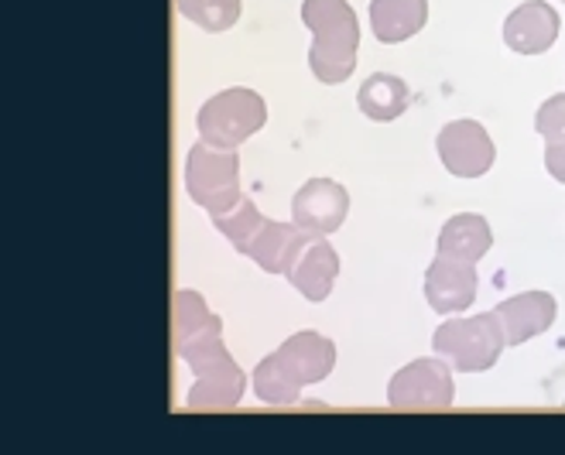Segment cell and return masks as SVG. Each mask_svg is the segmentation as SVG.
<instances>
[{
    "mask_svg": "<svg viewBox=\"0 0 565 455\" xmlns=\"http://www.w3.org/2000/svg\"><path fill=\"white\" fill-rule=\"evenodd\" d=\"M172 349L195 373V383L189 387V411H230L241 404L247 377L223 343V318L213 315L192 288L175 291Z\"/></svg>",
    "mask_w": 565,
    "mask_h": 455,
    "instance_id": "obj_1",
    "label": "cell"
},
{
    "mask_svg": "<svg viewBox=\"0 0 565 455\" xmlns=\"http://www.w3.org/2000/svg\"><path fill=\"white\" fill-rule=\"evenodd\" d=\"M302 24L312 31V76L326 86L347 83L360 55V24L353 8L347 0H302Z\"/></svg>",
    "mask_w": 565,
    "mask_h": 455,
    "instance_id": "obj_3",
    "label": "cell"
},
{
    "mask_svg": "<svg viewBox=\"0 0 565 455\" xmlns=\"http://www.w3.org/2000/svg\"><path fill=\"white\" fill-rule=\"evenodd\" d=\"M179 11L192 24L210 31V35H220V31H230L237 24L241 0H179Z\"/></svg>",
    "mask_w": 565,
    "mask_h": 455,
    "instance_id": "obj_19",
    "label": "cell"
},
{
    "mask_svg": "<svg viewBox=\"0 0 565 455\" xmlns=\"http://www.w3.org/2000/svg\"><path fill=\"white\" fill-rule=\"evenodd\" d=\"M264 120H268V107H264V100L254 89H244V86L216 93L195 117L203 141L220 144V148H241L264 127Z\"/></svg>",
    "mask_w": 565,
    "mask_h": 455,
    "instance_id": "obj_6",
    "label": "cell"
},
{
    "mask_svg": "<svg viewBox=\"0 0 565 455\" xmlns=\"http://www.w3.org/2000/svg\"><path fill=\"white\" fill-rule=\"evenodd\" d=\"M477 268L467 264V260H452V257H439L428 264L425 271V302L436 315H456L467 312L477 302Z\"/></svg>",
    "mask_w": 565,
    "mask_h": 455,
    "instance_id": "obj_10",
    "label": "cell"
},
{
    "mask_svg": "<svg viewBox=\"0 0 565 455\" xmlns=\"http://www.w3.org/2000/svg\"><path fill=\"white\" fill-rule=\"evenodd\" d=\"M436 151H439V161L446 165V172L456 178H483L493 169V158H497L493 138L477 120L446 123L436 138Z\"/></svg>",
    "mask_w": 565,
    "mask_h": 455,
    "instance_id": "obj_8",
    "label": "cell"
},
{
    "mask_svg": "<svg viewBox=\"0 0 565 455\" xmlns=\"http://www.w3.org/2000/svg\"><path fill=\"white\" fill-rule=\"evenodd\" d=\"M431 349H436L452 370L483 373L501 360L508 339L497 315L480 312L470 318H446L436 329V336H431Z\"/></svg>",
    "mask_w": 565,
    "mask_h": 455,
    "instance_id": "obj_4",
    "label": "cell"
},
{
    "mask_svg": "<svg viewBox=\"0 0 565 455\" xmlns=\"http://www.w3.org/2000/svg\"><path fill=\"white\" fill-rule=\"evenodd\" d=\"M337 274H340V253L329 247V240L316 237L302 253H298V260L288 268L285 278L302 299L326 302L332 284H337Z\"/></svg>",
    "mask_w": 565,
    "mask_h": 455,
    "instance_id": "obj_14",
    "label": "cell"
},
{
    "mask_svg": "<svg viewBox=\"0 0 565 455\" xmlns=\"http://www.w3.org/2000/svg\"><path fill=\"white\" fill-rule=\"evenodd\" d=\"M562 4H565V0H562Z\"/></svg>",
    "mask_w": 565,
    "mask_h": 455,
    "instance_id": "obj_22",
    "label": "cell"
},
{
    "mask_svg": "<svg viewBox=\"0 0 565 455\" xmlns=\"http://www.w3.org/2000/svg\"><path fill=\"white\" fill-rule=\"evenodd\" d=\"M558 11L548 0H524L504 21V45L518 55H542L558 39Z\"/></svg>",
    "mask_w": 565,
    "mask_h": 455,
    "instance_id": "obj_11",
    "label": "cell"
},
{
    "mask_svg": "<svg viewBox=\"0 0 565 455\" xmlns=\"http://www.w3.org/2000/svg\"><path fill=\"white\" fill-rule=\"evenodd\" d=\"M412 104V89L402 76H391V73H374L371 79L360 83L356 93V107L363 117H371L377 123L397 120Z\"/></svg>",
    "mask_w": 565,
    "mask_h": 455,
    "instance_id": "obj_17",
    "label": "cell"
},
{
    "mask_svg": "<svg viewBox=\"0 0 565 455\" xmlns=\"http://www.w3.org/2000/svg\"><path fill=\"white\" fill-rule=\"evenodd\" d=\"M350 213V192L332 178H312L295 192L291 219L316 237L337 234Z\"/></svg>",
    "mask_w": 565,
    "mask_h": 455,
    "instance_id": "obj_9",
    "label": "cell"
},
{
    "mask_svg": "<svg viewBox=\"0 0 565 455\" xmlns=\"http://www.w3.org/2000/svg\"><path fill=\"white\" fill-rule=\"evenodd\" d=\"M213 226L216 230L230 240V247L247 253L254 237L260 234V226H264V216L260 209L254 206V199H247V195H241V199L230 206V209H220V213H210Z\"/></svg>",
    "mask_w": 565,
    "mask_h": 455,
    "instance_id": "obj_18",
    "label": "cell"
},
{
    "mask_svg": "<svg viewBox=\"0 0 565 455\" xmlns=\"http://www.w3.org/2000/svg\"><path fill=\"white\" fill-rule=\"evenodd\" d=\"M428 21V0H374L371 28L374 39L384 45L408 42Z\"/></svg>",
    "mask_w": 565,
    "mask_h": 455,
    "instance_id": "obj_15",
    "label": "cell"
},
{
    "mask_svg": "<svg viewBox=\"0 0 565 455\" xmlns=\"http://www.w3.org/2000/svg\"><path fill=\"white\" fill-rule=\"evenodd\" d=\"M545 169L555 182L565 185V141H552L545 144Z\"/></svg>",
    "mask_w": 565,
    "mask_h": 455,
    "instance_id": "obj_21",
    "label": "cell"
},
{
    "mask_svg": "<svg viewBox=\"0 0 565 455\" xmlns=\"http://www.w3.org/2000/svg\"><path fill=\"white\" fill-rule=\"evenodd\" d=\"M332 367H337V346H332V339L312 329L295 333L254 367V394L271 408H288L298 401L302 387L326 380Z\"/></svg>",
    "mask_w": 565,
    "mask_h": 455,
    "instance_id": "obj_2",
    "label": "cell"
},
{
    "mask_svg": "<svg viewBox=\"0 0 565 455\" xmlns=\"http://www.w3.org/2000/svg\"><path fill=\"white\" fill-rule=\"evenodd\" d=\"M535 130L545 138V144L552 141H565V93H555L552 100H545L535 113Z\"/></svg>",
    "mask_w": 565,
    "mask_h": 455,
    "instance_id": "obj_20",
    "label": "cell"
},
{
    "mask_svg": "<svg viewBox=\"0 0 565 455\" xmlns=\"http://www.w3.org/2000/svg\"><path fill=\"white\" fill-rule=\"evenodd\" d=\"M497 322H501L508 346H521L527 339H535L542 333H548L555 325L558 305L548 291H524V295L504 299L493 308Z\"/></svg>",
    "mask_w": 565,
    "mask_h": 455,
    "instance_id": "obj_12",
    "label": "cell"
},
{
    "mask_svg": "<svg viewBox=\"0 0 565 455\" xmlns=\"http://www.w3.org/2000/svg\"><path fill=\"white\" fill-rule=\"evenodd\" d=\"M185 192L210 213L230 209L241 199V158L234 148L195 141L185 158Z\"/></svg>",
    "mask_w": 565,
    "mask_h": 455,
    "instance_id": "obj_5",
    "label": "cell"
},
{
    "mask_svg": "<svg viewBox=\"0 0 565 455\" xmlns=\"http://www.w3.org/2000/svg\"><path fill=\"white\" fill-rule=\"evenodd\" d=\"M452 398H456L452 373L439 353L412 360L387 383V404L394 411H446Z\"/></svg>",
    "mask_w": 565,
    "mask_h": 455,
    "instance_id": "obj_7",
    "label": "cell"
},
{
    "mask_svg": "<svg viewBox=\"0 0 565 455\" xmlns=\"http://www.w3.org/2000/svg\"><path fill=\"white\" fill-rule=\"evenodd\" d=\"M316 240V234L302 230L298 223H278V219H264L260 234L254 237L247 257L260 271L268 274H288V268L298 260L309 243Z\"/></svg>",
    "mask_w": 565,
    "mask_h": 455,
    "instance_id": "obj_13",
    "label": "cell"
},
{
    "mask_svg": "<svg viewBox=\"0 0 565 455\" xmlns=\"http://www.w3.org/2000/svg\"><path fill=\"white\" fill-rule=\"evenodd\" d=\"M493 247V234L490 223L477 213H459L452 216L443 234L436 240V253L439 257H452V260H467V264H477V260Z\"/></svg>",
    "mask_w": 565,
    "mask_h": 455,
    "instance_id": "obj_16",
    "label": "cell"
}]
</instances>
